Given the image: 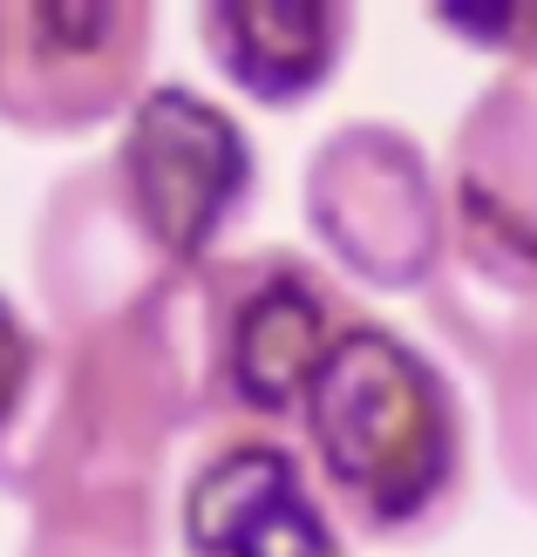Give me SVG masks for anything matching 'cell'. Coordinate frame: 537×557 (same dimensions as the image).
Returning a JSON list of instances; mask_svg holds the SVG:
<instances>
[{
  "label": "cell",
  "mask_w": 537,
  "mask_h": 557,
  "mask_svg": "<svg viewBox=\"0 0 537 557\" xmlns=\"http://www.w3.org/2000/svg\"><path fill=\"white\" fill-rule=\"evenodd\" d=\"M293 442L354 544L422 550L456 531L476 490V414L456 368L375 306L306 395Z\"/></svg>",
  "instance_id": "cell-1"
},
{
  "label": "cell",
  "mask_w": 537,
  "mask_h": 557,
  "mask_svg": "<svg viewBox=\"0 0 537 557\" xmlns=\"http://www.w3.org/2000/svg\"><path fill=\"white\" fill-rule=\"evenodd\" d=\"M449 245L422 293L436 341L469 374L537 326V82L497 69L442 144Z\"/></svg>",
  "instance_id": "cell-2"
},
{
  "label": "cell",
  "mask_w": 537,
  "mask_h": 557,
  "mask_svg": "<svg viewBox=\"0 0 537 557\" xmlns=\"http://www.w3.org/2000/svg\"><path fill=\"white\" fill-rule=\"evenodd\" d=\"M367 299L314 245H239L191 278L205 429L293 435L306 395Z\"/></svg>",
  "instance_id": "cell-3"
},
{
  "label": "cell",
  "mask_w": 537,
  "mask_h": 557,
  "mask_svg": "<svg viewBox=\"0 0 537 557\" xmlns=\"http://www.w3.org/2000/svg\"><path fill=\"white\" fill-rule=\"evenodd\" d=\"M300 225L354 293L422 299L449 245L442 157L388 116L333 123L300 163Z\"/></svg>",
  "instance_id": "cell-4"
},
{
  "label": "cell",
  "mask_w": 537,
  "mask_h": 557,
  "mask_svg": "<svg viewBox=\"0 0 537 557\" xmlns=\"http://www.w3.org/2000/svg\"><path fill=\"white\" fill-rule=\"evenodd\" d=\"M109 177L136 232L178 278H197L232 252L239 225L259 205V144L232 102L197 82L163 75L109 136Z\"/></svg>",
  "instance_id": "cell-5"
},
{
  "label": "cell",
  "mask_w": 537,
  "mask_h": 557,
  "mask_svg": "<svg viewBox=\"0 0 537 557\" xmlns=\"http://www.w3.org/2000/svg\"><path fill=\"white\" fill-rule=\"evenodd\" d=\"M150 0H0V129L27 144H75L150 96Z\"/></svg>",
  "instance_id": "cell-6"
},
{
  "label": "cell",
  "mask_w": 537,
  "mask_h": 557,
  "mask_svg": "<svg viewBox=\"0 0 537 557\" xmlns=\"http://www.w3.org/2000/svg\"><path fill=\"white\" fill-rule=\"evenodd\" d=\"M178 557H354L293 435L205 429L171 490Z\"/></svg>",
  "instance_id": "cell-7"
},
{
  "label": "cell",
  "mask_w": 537,
  "mask_h": 557,
  "mask_svg": "<svg viewBox=\"0 0 537 557\" xmlns=\"http://www.w3.org/2000/svg\"><path fill=\"white\" fill-rule=\"evenodd\" d=\"M171 286L184 278L136 232L102 157H82L62 177H48L35 218H27V293H35V320L48 326L54 347L136 313Z\"/></svg>",
  "instance_id": "cell-8"
},
{
  "label": "cell",
  "mask_w": 537,
  "mask_h": 557,
  "mask_svg": "<svg viewBox=\"0 0 537 557\" xmlns=\"http://www.w3.org/2000/svg\"><path fill=\"white\" fill-rule=\"evenodd\" d=\"M205 69L252 109L293 116L347 75L361 8L347 0H205L191 14Z\"/></svg>",
  "instance_id": "cell-9"
},
{
  "label": "cell",
  "mask_w": 537,
  "mask_h": 557,
  "mask_svg": "<svg viewBox=\"0 0 537 557\" xmlns=\"http://www.w3.org/2000/svg\"><path fill=\"white\" fill-rule=\"evenodd\" d=\"M476 381L490 395V469L503 496L537 517V326L497 347Z\"/></svg>",
  "instance_id": "cell-10"
},
{
  "label": "cell",
  "mask_w": 537,
  "mask_h": 557,
  "mask_svg": "<svg viewBox=\"0 0 537 557\" xmlns=\"http://www.w3.org/2000/svg\"><path fill=\"white\" fill-rule=\"evenodd\" d=\"M48 374H54L48 326L35 320V306H21L0 286V496H14L21 483L27 442H35L48 408Z\"/></svg>",
  "instance_id": "cell-11"
},
{
  "label": "cell",
  "mask_w": 537,
  "mask_h": 557,
  "mask_svg": "<svg viewBox=\"0 0 537 557\" xmlns=\"http://www.w3.org/2000/svg\"><path fill=\"white\" fill-rule=\"evenodd\" d=\"M429 27L476 48V54H497V69L537 82V0H511V8H436Z\"/></svg>",
  "instance_id": "cell-12"
}]
</instances>
